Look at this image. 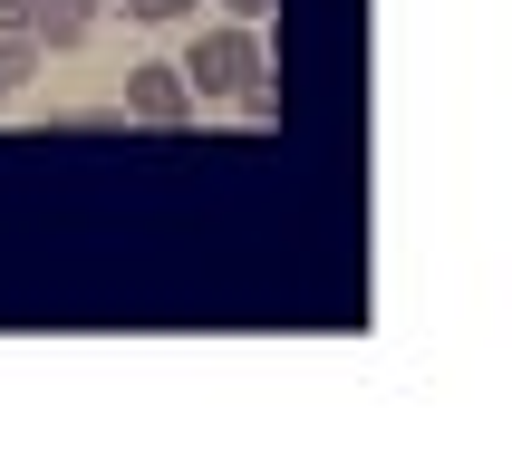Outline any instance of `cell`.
<instances>
[{"label": "cell", "instance_id": "277c9868", "mask_svg": "<svg viewBox=\"0 0 512 473\" xmlns=\"http://www.w3.org/2000/svg\"><path fill=\"white\" fill-rule=\"evenodd\" d=\"M87 29H97V10H29V39H39V49H87Z\"/></svg>", "mask_w": 512, "mask_h": 473}, {"label": "cell", "instance_id": "5b68a950", "mask_svg": "<svg viewBox=\"0 0 512 473\" xmlns=\"http://www.w3.org/2000/svg\"><path fill=\"white\" fill-rule=\"evenodd\" d=\"M203 0H126V20H194Z\"/></svg>", "mask_w": 512, "mask_h": 473}, {"label": "cell", "instance_id": "7a4b0ae2", "mask_svg": "<svg viewBox=\"0 0 512 473\" xmlns=\"http://www.w3.org/2000/svg\"><path fill=\"white\" fill-rule=\"evenodd\" d=\"M194 87H184V68H165V58H145V68H126V116L136 126H194Z\"/></svg>", "mask_w": 512, "mask_h": 473}, {"label": "cell", "instance_id": "ba28073f", "mask_svg": "<svg viewBox=\"0 0 512 473\" xmlns=\"http://www.w3.org/2000/svg\"><path fill=\"white\" fill-rule=\"evenodd\" d=\"M39 10H97V0H39Z\"/></svg>", "mask_w": 512, "mask_h": 473}, {"label": "cell", "instance_id": "3957f363", "mask_svg": "<svg viewBox=\"0 0 512 473\" xmlns=\"http://www.w3.org/2000/svg\"><path fill=\"white\" fill-rule=\"evenodd\" d=\"M39 58H49V49H39L29 29H0V107H10V97H20V87L39 78Z\"/></svg>", "mask_w": 512, "mask_h": 473}, {"label": "cell", "instance_id": "8992f818", "mask_svg": "<svg viewBox=\"0 0 512 473\" xmlns=\"http://www.w3.org/2000/svg\"><path fill=\"white\" fill-rule=\"evenodd\" d=\"M29 10H39V0H0V29H29Z\"/></svg>", "mask_w": 512, "mask_h": 473}, {"label": "cell", "instance_id": "52a82bcc", "mask_svg": "<svg viewBox=\"0 0 512 473\" xmlns=\"http://www.w3.org/2000/svg\"><path fill=\"white\" fill-rule=\"evenodd\" d=\"M223 10H232V20H261V10H271V0H223Z\"/></svg>", "mask_w": 512, "mask_h": 473}, {"label": "cell", "instance_id": "6da1fadb", "mask_svg": "<svg viewBox=\"0 0 512 473\" xmlns=\"http://www.w3.org/2000/svg\"><path fill=\"white\" fill-rule=\"evenodd\" d=\"M174 68H184L194 97H242V87L261 78V39H252V20H223V29H203Z\"/></svg>", "mask_w": 512, "mask_h": 473}]
</instances>
